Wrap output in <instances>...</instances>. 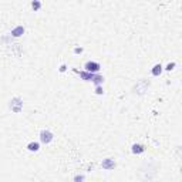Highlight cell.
<instances>
[{"instance_id":"7","label":"cell","mask_w":182,"mask_h":182,"mask_svg":"<svg viewBox=\"0 0 182 182\" xmlns=\"http://www.w3.org/2000/svg\"><path fill=\"white\" fill-rule=\"evenodd\" d=\"M12 34L14 37H20L22 34H24V27L23 26H16L14 29H12Z\"/></svg>"},{"instance_id":"3","label":"cell","mask_w":182,"mask_h":182,"mask_svg":"<svg viewBox=\"0 0 182 182\" xmlns=\"http://www.w3.org/2000/svg\"><path fill=\"white\" fill-rule=\"evenodd\" d=\"M22 107H23V103H22V100L16 97V98H13L12 101H10V108L14 111V112H20L22 111Z\"/></svg>"},{"instance_id":"11","label":"cell","mask_w":182,"mask_h":182,"mask_svg":"<svg viewBox=\"0 0 182 182\" xmlns=\"http://www.w3.org/2000/svg\"><path fill=\"white\" fill-rule=\"evenodd\" d=\"M32 7H33V10H39V9L41 7V1H39V0H33Z\"/></svg>"},{"instance_id":"16","label":"cell","mask_w":182,"mask_h":182,"mask_svg":"<svg viewBox=\"0 0 182 182\" xmlns=\"http://www.w3.org/2000/svg\"><path fill=\"white\" fill-rule=\"evenodd\" d=\"M65 70H67V65H65V64H61V67H60V71L64 73Z\"/></svg>"},{"instance_id":"5","label":"cell","mask_w":182,"mask_h":182,"mask_svg":"<svg viewBox=\"0 0 182 182\" xmlns=\"http://www.w3.org/2000/svg\"><path fill=\"white\" fill-rule=\"evenodd\" d=\"M76 73H78L80 77L84 80V81H93V78H94L95 74H91V73H87V71H77V70H74Z\"/></svg>"},{"instance_id":"2","label":"cell","mask_w":182,"mask_h":182,"mask_svg":"<svg viewBox=\"0 0 182 182\" xmlns=\"http://www.w3.org/2000/svg\"><path fill=\"white\" fill-rule=\"evenodd\" d=\"M53 138H54V135L50 129H41L40 131V141L43 144H50L53 141Z\"/></svg>"},{"instance_id":"10","label":"cell","mask_w":182,"mask_h":182,"mask_svg":"<svg viewBox=\"0 0 182 182\" xmlns=\"http://www.w3.org/2000/svg\"><path fill=\"white\" fill-rule=\"evenodd\" d=\"M93 83H94L95 86H103L104 77H103V76H98V74H95L94 78H93Z\"/></svg>"},{"instance_id":"13","label":"cell","mask_w":182,"mask_h":182,"mask_svg":"<svg viewBox=\"0 0 182 182\" xmlns=\"http://www.w3.org/2000/svg\"><path fill=\"white\" fill-rule=\"evenodd\" d=\"M175 65H176V64H175L174 61H172V63H168V64H166V67H165V70H166V71H171V70H174Z\"/></svg>"},{"instance_id":"8","label":"cell","mask_w":182,"mask_h":182,"mask_svg":"<svg viewBox=\"0 0 182 182\" xmlns=\"http://www.w3.org/2000/svg\"><path fill=\"white\" fill-rule=\"evenodd\" d=\"M27 150L32 151V152H37L40 150V144L36 142V141H32V142L27 144Z\"/></svg>"},{"instance_id":"1","label":"cell","mask_w":182,"mask_h":182,"mask_svg":"<svg viewBox=\"0 0 182 182\" xmlns=\"http://www.w3.org/2000/svg\"><path fill=\"white\" fill-rule=\"evenodd\" d=\"M100 70H101V65H100V63H97V61L90 60V61H87V63L84 64V71H87V73L97 74Z\"/></svg>"},{"instance_id":"15","label":"cell","mask_w":182,"mask_h":182,"mask_svg":"<svg viewBox=\"0 0 182 182\" xmlns=\"http://www.w3.org/2000/svg\"><path fill=\"white\" fill-rule=\"evenodd\" d=\"M83 51H84L83 47H74V53H76V54H81Z\"/></svg>"},{"instance_id":"12","label":"cell","mask_w":182,"mask_h":182,"mask_svg":"<svg viewBox=\"0 0 182 182\" xmlns=\"http://www.w3.org/2000/svg\"><path fill=\"white\" fill-rule=\"evenodd\" d=\"M95 94L97 95H103L104 94L103 86H95Z\"/></svg>"},{"instance_id":"4","label":"cell","mask_w":182,"mask_h":182,"mask_svg":"<svg viewBox=\"0 0 182 182\" xmlns=\"http://www.w3.org/2000/svg\"><path fill=\"white\" fill-rule=\"evenodd\" d=\"M101 166H103L104 169H108V171H110V169H114V168H115V161L111 158H107L101 162Z\"/></svg>"},{"instance_id":"6","label":"cell","mask_w":182,"mask_h":182,"mask_svg":"<svg viewBox=\"0 0 182 182\" xmlns=\"http://www.w3.org/2000/svg\"><path fill=\"white\" fill-rule=\"evenodd\" d=\"M162 70H164V67H162V65L158 63V64H155V65L152 67V70H151V74H152L154 77H158V76H161Z\"/></svg>"},{"instance_id":"14","label":"cell","mask_w":182,"mask_h":182,"mask_svg":"<svg viewBox=\"0 0 182 182\" xmlns=\"http://www.w3.org/2000/svg\"><path fill=\"white\" fill-rule=\"evenodd\" d=\"M84 181V175H76L74 176V182H83Z\"/></svg>"},{"instance_id":"9","label":"cell","mask_w":182,"mask_h":182,"mask_svg":"<svg viewBox=\"0 0 182 182\" xmlns=\"http://www.w3.org/2000/svg\"><path fill=\"white\" fill-rule=\"evenodd\" d=\"M131 151H132V154H142L144 151H145V147L141 145V144H134Z\"/></svg>"}]
</instances>
